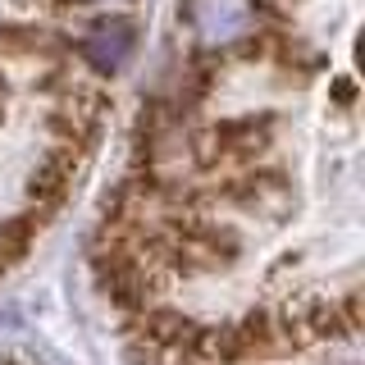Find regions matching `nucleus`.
Masks as SVG:
<instances>
[{"label":"nucleus","instance_id":"nucleus-4","mask_svg":"<svg viewBox=\"0 0 365 365\" xmlns=\"http://www.w3.org/2000/svg\"><path fill=\"white\" fill-rule=\"evenodd\" d=\"M73 174H78V155L73 151H60L55 146L51 155L41 160L37 169H32V178H28V197H32V205H37V220H46V215L55 210L64 197H68V187H73Z\"/></svg>","mask_w":365,"mask_h":365},{"label":"nucleus","instance_id":"nucleus-5","mask_svg":"<svg viewBox=\"0 0 365 365\" xmlns=\"http://www.w3.org/2000/svg\"><path fill=\"white\" fill-rule=\"evenodd\" d=\"M73 5H110V0H73Z\"/></svg>","mask_w":365,"mask_h":365},{"label":"nucleus","instance_id":"nucleus-1","mask_svg":"<svg viewBox=\"0 0 365 365\" xmlns=\"http://www.w3.org/2000/svg\"><path fill=\"white\" fill-rule=\"evenodd\" d=\"M224 201H233L237 210L256 215V220H269V224H283L292 215V182L279 174V169H251V174H237L224 182Z\"/></svg>","mask_w":365,"mask_h":365},{"label":"nucleus","instance_id":"nucleus-3","mask_svg":"<svg viewBox=\"0 0 365 365\" xmlns=\"http://www.w3.org/2000/svg\"><path fill=\"white\" fill-rule=\"evenodd\" d=\"M78 51H83V60L96 68V73H119L137 51V23L133 19H96L83 32Z\"/></svg>","mask_w":365,"mask_h":365},{"label":"nucleus","instance_id":"nucleus-2","mask_svg":"<svg viewBox=\"0 0 365 365\" xmlns=\"http://www.w3.org/2000/svg\"><path fill=\"white\" fill-rule=\"evenodd\" d=\"M187 23L205 46H233L251 37L256 9L251 0H187Z\"/></svg>","mask_w":365,"mask_h":365}]
</instances>
